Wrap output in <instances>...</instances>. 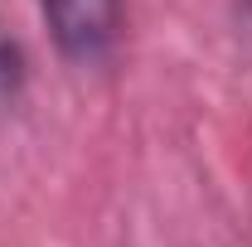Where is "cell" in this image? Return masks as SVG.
I'll list each match as a JSON object with an SVG mask.
<instances>
[{
	"instance_id": "6da1fadb",
	"label": "cell",
	"mask_w": 252,
	"mask_h": 247,
	"mask_svg": "<svg viewBox=\"0 0 252 247\" xmlns=\"http://www.w3.org/2000/svg\"><path fill=\"white\" fill-rule=\"evenodd\" d=\"M39 15L49 25V39L68 63L97 68L112 59L126 30L122 0H39Z\"/></svg>"
},
{
	"instance_id": "7a4b0ae2",
	"label": "cell",
	"mask_w": 252,
	"mask_h": 247,
	"mask_svg": "<svg viewBox=\"0 0 252 247\" xmlns=\"http://www.w3.org/2000/svg\"><path fill=\"white\" fill-rule=\"evenodd\" d=\"M30 88V54L20 44V34L0 20V117H10Z\"/></svg>"
},
{
	"instance_id": "3957f363",
	"label": "cell",
	"mask_w": 252,
	"mask_h": 247,
	"mask_svg": "<svg viewBox=\"0 0 252 247\" xmlns=\"http://www.w3.org/2000/svg\"><path fill=\"white\" fill-rule=\"evenodd\" d=\"M248 10H252V0H248Z\"/></svg>"
}]
</instances>
